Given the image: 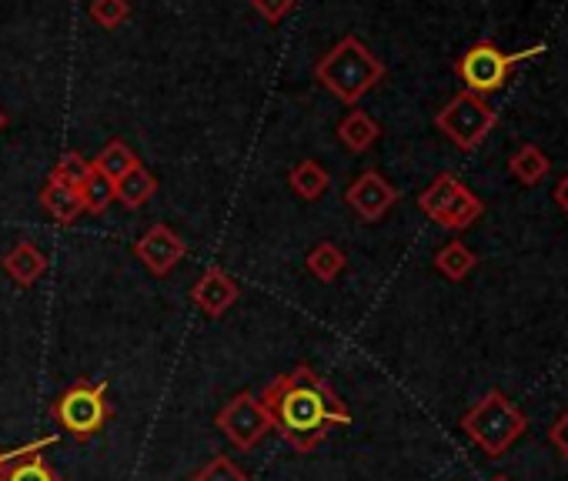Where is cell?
I'll list each match as a JSON object with an SVG mask.
<instances>
[{
	"mask_svg": "<svg viewBox=\"0 0 568 481\" xmlns=\"http://www.w3.org/2000/svg\"><path fill=\"white\" fill-rule=\"evenodd\" d=\"M271 418V428L295 451H315L335 428L352 424V411L335 388L308 365L274 378L257 398Z\"/></svg>",
	"mask_w": 568,
	"mask_h": 481,
	"instance_id": "6da1fadb",
	"label": "cell"
},
{
	"mask_svg": "<svg viewBox=\"0 0 568 481\" xmlns=\"http://www.w3.org/2000/svg\"><path fill=\"white\" fill-rule=\"evenodd\" d=\"M315 81L342 104L355 108L368 91H375L385 81V64L355 34H348L325 58H318Z\"/></svg>",
	"mask_w": 568,
	"mask_h": 481,
	"instance_id": "7a4b0ae2",
	"label": "cell"
},
{
	"mask_svg": "<svg viewBox=\"0 0 568 481\" xmlns=\"http://www.w3.org/2000/svg\"><path fill=\"white\" fill-rule=\"evenodd\" d=\"M528 428L525 411H518V405L491 388L488 395H481L465 415H462V431L488 454V458H501Z\"/></svg>",
	"mask_w": 568,
	"mask_h": 481,
	"instance_id": "3957f363",
	"label": "cell"
},
{
	"mask_svg": "<svg viewBox=\"0 0 568 481\" xmlns=\"http://www.w3.org/2000/svg\"><path fill=\"white\" fill-rule=\"evenodd\" d=\"M541 51H545V44H531V48H525V51L505 54V51H498L491 41H478V44H471V48L455 61V74H458V81L465 84L468 94L485 98V94H495V91H501V88L508 84L515 64H521V61H528V58H535V54H541Z\"/></svg>",
	"mask_w": 568,
	"mask_h": 481,
	"instance_id": "277c9868",
	"label": "cell"
},
{
	"mask_svg": "<svg viewBox=\"0 0 568 481\" xmlns=\"http://www.w3.org/2000/svg\"><path fill=\"white\" fill-rule=\"evenodd\" d=\"M54 421L71 431L78 441L94 438L108 421H111V401H108V381H74L54 405H51Z\"/></svg>",
	"mask_w": 568,
	"mask_h": 481,
	"instance_id": "5b68a950",
	"label": "cell"
},
{
	"mask_svg": "<svg viewBox=\"0 0 568 481\" xmlns=\"http://www.w3.org/2000/svg\"><path fill=\"white\" fill-rule=\"evenodd\" d=\"M495 124H498V111H495L485 98L468 94V91L455 94V98L435 114V127H438L458 151H465V154L478 151V147L488 141V134L495 131Z\"/></svg>",
	"mask_w": 568,
	"mask_h": 481,
	"instance_id": "8992f818",
	"label": "cell"
},
{
	"mask_svg": "<svg viewBox=\"0 0 568 481\" xmlns=\"http://www.w3.org/2000/svg\"><path fill=\"white\" fill-rule=\"evenodd\" d=\"M214 424H217V428L224 431V438H227L234 448H241V451H251V448L271 431V418H267L264 405H261L254 395H247V391L227 398L224 408L217 411Z\"/></svg>",
	"mask_w": 568,
	"mask_h": 481,
	"instance_id": "52a82bcc",
	"label": "cell"
},
{
	"mask_svg": "<svg viewBox=\"0 0 568 481\" xmlns=\"http://www.w3.org/2000/svg\"><path fill=\"white\" fill-rule=\"evenodd\" d=\"M398 187L385 177V174H378V171H365V174H358L355 181H352V187L345 191V204L362 217V221H368V224H375V221H382L395 204H398Z\"/></svg>",
	"mask_w": 568,
	"mask_h": 481,
	"instance_id": "ba28073f",
	"label": "cell"
},
{
	"mask_svg": "<svg viewBox=\"0 0 568 481\" xmlns=\"http://www.w3.org/2000/svg\"><path fill=\"white\" fill-rule=\"evenodd\" d=\"M184 255H187V245L181 240V234L171 231L168 224H151V227L144 231V237L134 245V258H138L154 278L171 275Z\"/></svg>",
	"mask_w": 568,
	"mask_h": 481,
	"instance_id": "9c48e42d",
	"label": "cell"
},
{
	"mask_svg": "<svg viewBox=\"0 0 568 481\" xmlns=\"http://www.w3.org/2000/svg\"><path fill=\"white\" fill-rule=\"evenodd\" d=\"M241 298V288L237 282L224 272V268H207L194 288H191V301L207 315V318H221L224 311L234 308V301Z\"/></svg>",
	"mask_w": 568,
	"mask_h": 481,
	"instance_id": "30bf717a",
	"label": "cell"
},
{
	"mask_svg": "<svg viewBox=\"0 0 568 481\" xmlns=\"http://www.w3.org/2000/svg\"><path fill=\"white\" fill-rule=\"evenodd\" d=\"M58 434H44L38 438L34 444H24L18 451H11L8 464H4V474H0V481H64L51 464L48 458L41 454L48 444H54Z\"/></svg>",
	"mask_w": 568,
	"mask_h": 481,
	"instance_id": "8fae6325",
	"label": "cell"
},
{
	"mask_svg": "<svg viewBox=\"0 0 568 481\" xmlns=\"http://www.w3.org/2000/svg\"><path fill=\"white\" fill-rule=\"evenodd\" d=\"M0 268H4V275L14 285L31 288L48 275V255L34 245V240H18V245L0 258Z\"/></svg>",
	"mask_w": 568,
	"mask_h": 481,
	"instance_id": "7c38bea8",
	"label": "cell"
},
{
	"mask_svg": "<svg viewBox=\"0 0 568 481\" xmlns=\"http://www.w3.org/2000/svg\"><path fill=\"white\" fill-rule=\"evenodd\" d=\"M41 207L48 211L51 221L58 224H74L81 221L88 211H84V201H81V191L78 187H68V184H58V181H48L41 187Z\"/></svg>",
	"mask_w": 568,
	"mask_h": 481,
	"instance_id": "4fadbf2b",
	"label": "cell"
},
{
	"mask_svg": "<svg viewBox=\"0 0 568 481\" xmlns=\"http://www.w3.org/2000/svg\"><path fill=\"white\" fill-rule=\"evenodd\" d=\"M382 137V127L372 114H365L362 108H352L342 124H338V141L352 151V154H365L375 147V141Z\"/></svg>",
	"mask_w": 568,
	"mask_h": 481,
	"instance_id": "5bb4252c",
	"label": "cell"
},
{
	"mask_svg": "<svg viewBox=\"0 0 568 481\" xmlns=\"http://www.w3.org/2000/svg\"><path fill=\"white\" fill-rule=\"evenodd\" d=\"M481 214H485L481 197H478L468 184H462V187L455 191V197L445 204V211L435 217V224H442V227H448V231H465V227H471Z\"/></svg>",
	"mask_w": 568,
	"mask_h": 481,
	"instance_id": "9a60e30c",
	"label": "cell"
},
{
	"mask_svg": "<svg viewBox=\"0 0 568 481\" xmlns=\"http://www.w3.org/2000/svg\"><path fill=\"white\" fill-rule=\"evenodd\" d=\"M91 164H94V171H98L101 177H108L111 184H118V181H121L124 174H131L141 161H138V154H134L124 141H111V144L101 147L98 157H91Z\"/></svg>",
	"mask_w": 568,
	"mask_h": 481,
	"instance_id": "2e32d148",
	"label": "cell"
},
{
	"mask_svg": "<svg viewBox=\"0 0 568 481\" xmlns=\"http://www.w3.org/2000/svg\"><path fill=\"white\" fill-rule=\"evenodd\" d=\"M114 191H118V201H121L124 207L138 211V207H144V204L158 194V177H154L144 164H138L131 174H124V177L114 184Z\"/></svg>",
	"mask_w": 568,
	"mask_h": 481,
	"instance_id": "e0dca14e",
	"label": "cell"
},
{
	"mask_svg": "<svg viewBox=\"0 0 568 481\" xmlns=\"http://www.w3.org/2000/svg\"><path fill=\"white\" fill-rule=\"evenodd\" d=\"M548 167H551V164H548V157H545V151H541L538 144H521V147L508 157L511 177H515L518 184H525V187L545 181Z\"/></svg>",
	"mask_w": 568,
	"mask_h": 481,
	"instance_id": "ac0fdd59",
	"label": "cell"
},
{
	"mask_svg": "<svg viewBox=\"0 0 568 481\" xmlns=\"http://www.w3.org/2000/svg\"><path fill=\"white\" fill-rule=\"evenodd\" d=\"M288 187H292L302 201H318L322 194H328L332 177H328V171H325L318 161H302V164L292 167Z\"/></svg>",
	"mask_w": 568,
	"mask_h": 481,
	"instance_id": "d6986e66",
	"label": "cell"
},
{
	"mask_svg": "<svg viewBox=\"0 0 568 481\" xmlns=\"http://www.w3.org/2000/svg\"><path fill=\"white\" fill-rule=\"evenodd\" d=\"M475 265H478L475 252L468 245H462V240H448V245L435 255V268L448 282H465L475 272Z\"/></svg>",
	"mask_w": 568,
	"mask_h": 481,
	"instance_id": "ffe728a7",
	"label": "cell"
},
{
	"mask_svg": "<svg viewBox=\"0 0 568 481\" xmlns=\"http://www.w3.org/2000/svg\"><path fill=\"white\" fill-rule=\"evenodd\" d=\"M305 268H308L318 282L332 285V282H338V275L345 272V252H342L338 245H332V240H322V245H315V248L308 252Z\"/></svg>",
	"mask_w": 568,
	"mask_h": 481,
	"instance_id": "44dd1931",
	"label": "cell"
},
{
	"mask_svg": "<svg viewBox=\"0 0 568 481\" xmlns=\"http://www.w3.org/2000/svg\"><path fill=\"white\" fill-rule=\"evenodd\" d=\"M462 187V181L452 174V171H442L422 194H418V207H422V214H428L432 221L445 211V204L455 197V191Z\"/></svg>",
	"mask_w": 568,
	"mask_h": 481,
	"instance_id": "7402d4cb",
	"label": "cell"
},
{
	"mask_svg": "<svg viewBox=\"0 0 568 481\" xmlns=\"http://www.w3.org/2000/svg\"><path fill=\"white\" fill-rule=\"evenodd\" d=\"M94 174V164L84 157V154H78V151H68V154H61L58 157V164L51 167V177L48 181H58V184H68V187H84V181Z\"/></svg>",
	"mask_w": 568,
	"mask_h": 481,
	"instance_id": "603a6c76",
	"label": "cell"
},
{
	"mask_svg": "<svg viewBox=\"0 0 568 481\" xmlns=\"http://www.w3.org/2000/svg\"><path fill=\"white\" fill-rule=\"evenodd\" d=\"M81 201H84V211L88 214H104L114 201H118V191L108 177H101L98 171L84 181L81 187Z\"/></svg>",
	"mask_w": 568,
	"mask_h": 481,
	"instance_id": "cb8c5ba5",
	"label": "cell"
},
{
	"mask_svg": "<svg viewBox=\"0 0 568 481\" xmlns=\"http://www.w3.org/2000/svg\"><path fill=\"white\" fill-rule=\"evenodd\" d=\"M131 18L128 0H91V21L104 31H118Z\"/></svg>",
	"mask_w": 568,
	"mask_h": 481,
	"instance_id": "d4e9b609",
	"label": "cell"
},
{
	"mask_svg": "<svg viewBox=\"0 0 568 481\" xmlns=\"http://www.w3.org/2000/svg\"><path fill=\"white\" fill-rule=\"evenodd\" d=\"M191 481H251L227 454H214L207 464H201L194 474H191Z\"/></svg>",
	"mask_w": 568,
	"mask_h": 481,
	"instance_id": "484cf974",
	"label": "cell"
},
{
	"mask_svg": "<svg viewBox=\"0 0 568 481\" xmlns=\"http://www.w3.org/2000/svg\"><path fill=\"white\" fill-rule=\"evenodd\" d=\"M251 8L267 21V24H281L295 11V0H251Z\"/></svg>",
	"mask_w": 568,
	"mask_h": 481,
	"instance_id": "4316f807",
	"label": "cell"
},
{
	"mask_svg": "<svg viewBox=\"0 0 568 481\" xmlns=\"http://www.w3.org/2000/svg\"><path fill=\"white\" fill-rule=\"evenodd\" d=\"M548 441L558 448V454L568 461V411H561V418L548 428Z\"/></svg>",
	"mask_w": 568,
	"mask_h": 481,
	"instance_id": "83f0119b",
	"label": "cell"
},
{
	"mask_svg": "<svg viewBox=\"0 0 568 481\" xmlns=\"http://www.w3.org/2000/svg\"><path fill=\"white\" fill-rule=\"evenodd\" d=\"M555 204L568 214V174L555 184Z\"/></svg>",
	"mask_w": 568,
	"mask_h": 481,
	"instance_id": "f1b7e54d",
	"label": "cell"
},
{
	"mask_svg": "<svg viewBox=\"0 0 568 481\" xmlns=\"http://www.w3.org/2000/svg\"><path fill=\"white\" fill-rule=\"evenodd\" d=\"M4 127H8V114H4V108H0V134H4Z\"/></svg>",
	"mask_w": 568,
	"mask_h": 481,
	"instance_id": "f546056e",
	"label": "cell"
},
{
	"mask_svg": "<svg viewBox=\"0 0 568 481\" xmlns=\"http://www.w3.org/2000/svg\"><path fill=\"white\" fill-rule=\"evenodd\" d=\"M8 458H11V451H8V454H0V474H4V464H8Z\"/></svg>",
	"mask_w": 568,
	"mask_h": 481,
	"instance_id": "4dcf8cb0",
	"label": "cell"
},
{
	"mask_svg": "<svg viewBox=\"0 0 568 481\" xmlns=\"http://www.w3.org/2000/svg\"><path fill=\"white\" fill-rule=\"evenodd\" d=\"M491 481H511V478H505V474H495Z\"/></svg>",
	"mask_w": 568,
	"mask_h": 481,
	"instance_id": "1f68e13d",
	"label": "cell"
}]
</instances>
